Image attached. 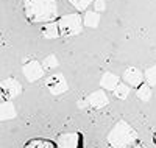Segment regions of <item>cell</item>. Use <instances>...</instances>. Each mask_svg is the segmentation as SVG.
Wrapping results in <instances>:
<instances>
[{
  "label": "cell",
  "instance_id": "5",
  "mask_svg": "<svg viewBox=\"0 0 156 148\" xmlns=\"http://www.w3.org/2000/svg\"><path fill=\"white\" fill-rule=\"evenodd\" d=\"M45 86L51 95H61L69 90V83L62 73H51L45 79Z\"/></svg>",
  "mask_w": 156,
  "mask_h": 148
},
{
  "label": "cell",
  "instance_id": "18",
  "mask_svg": "<svg viewBox=\"0 0 156 148\" xmlns=\"http://www.w3.org/2000/svg\"><path fill=\"white\" fill-rule=\"evenodd\" d=\"M25 148H53V143L48 140H42V139H34L25 145Z\"/></svg>",
  "mask_w": 156,
  "mask_h": 148
},
{
  "label": "cell",
  "instance_id": "21",
  "mask_svg": "<svg viewBox=\"0 0 156 148\" xmlns=\"http://www.w3.org/2000/svg\"><path fill=\"white\" fill-rule=\"evenodd\" d=\"M76 106H78V107H81V109H83V107H86V106H87V100H80V101L76 103Z\"/></svg>",
  "mask_w": 156,
  "mask_h": 148
},
{
  "label": "cell",
  "instance_id": "8",
  "mask_svg": "<svg viewBox=\"0 0 156 148\" xmlns=\"http://www.w3.org/2000/svg\"><path fill=\"white\" fill-rule=\"evenodd\" d=\"M86 100H87V104H89L90 107H94V109H101V107H105V106L109 103V98H108L106 92L103 90V89L94 90Z\"/></svg>",
  "mask_w": 156,
  "mask_h": 148
},
{
  "label": "cell",
  "instance_id": "17",
  "mask_svg": "<svg viewBox=\"0 0 156 148\" xmlns=\"http://www.w3.org/2000/svg\"><path fill=\"white\" fill-rule=\"evenodd\" d=\"M58 58L55 56V55H48V56H45L44 58V61H42V69L44 70H53V69H56L58 67Z\"/></svg>",
  "mask_w": 156,
  "mask_h": 148
},
{
  "label": "cell",
  "instance_id": "7",
  "mask_svg": "<svg viewBox=\"0 0 156 148\" xmlns=\"http://www.w3.org/2000/svg\"><path fill=\"white\" fill-rule=\"evenodd\" d=\"M123 81L129 87H137L144 83V72L137 67H128L123 72Z\"/></svg>",
  "mask_w": 156,
  "mask_h": 148
},
{
  "label": "cell",
  "instance_id": "15",
  "mask_svg": "<svg viewBox=\"0 0 156 148\" xmlns=\"http://www.w3.org/2000/svg\"><path fill=\"white\" fill-rule=\"evenodd\" d=\"M112 92H114V97H115V98L126 100L128 95H129V92H131V87L126 86L125 83H119V84H117V87H115Z\"/></svg>",
  "mask_w": 156,
  "mask_h": 148
},
{
  "label": "cell",
  "instance_id": "6",
  "mask_svg": "<svg viewBox=\"0 0 156 148\" xmlns=\"http://www.w3.org/2000/svg\"><path fill=\"white\" fill-rule=\"evenodd\" d=\"M22 72H23V76L27 78V81L34 83V81H37V79H41L44 76L45 70L42 69V65L39 61H30L27 64H23Z\"/></svg>",
  "mask_w": 156,
  "mask_h": 148
},
{
  "label": "cell",
  "instance_id": "22",
  "mask_svg": "<svg viewBox=\"0 0 156 148\" xmlns=\"http://www.w3.org/2000/svg\"><path fill=\"white\" fill-rule=\"evenodd\" d=\"M129 148H145V146H142V145H133V146H129Z\"/></svg>",
  "mask_w": 156,
  "mask_h": 148
},
{
  "label": "cell",
  "instance_id": "12",
  "mask_svg": "<svg viewBox=\"0 0 156 148\" xmlns=\"http://www.w3.org/2000/svg\"><path fill=\"white\" fill-rule=\"evenodd\" d=\"M41 34H42L45 39H56V37H59L58 23H56V22H47V23L42 26Z\"/></svg>",
  "mask_w": 156,
  "mask_h": 148
},
{
  "label": "cell",
  "instance_id": "4",
  "mask_svg": "<svg viewBox=\"0 0 156 148\" xmlns=\"http://www.w3.org/2000/svg\"><path fill=\"white\" fill-rule=\"evenodd\" d=\"M22 93V84L14 78H6L0 81V98H5V101H11L12 98L19 97Z\"/></svg>",
  "mask_w": 156,
  "mask_h": 148
},
{
  "label": "cell",
  "instance_id": "13",
  "mask_svg": "<svg viewBox=\"0 0 156 148\" xmlns=\"http://www.w3.org/2000/svg\"><path fill=\"white\" fill-rule=\"evenodd\" d=\"M100 23V14L95 11H86V14L83 17V25L87 28H97Z\"/></svg>",
  "mask_w": 156,
  "mask_h": 148
},
{
  "label": "cell",
  "instance_id": "3",
  "mask_svg": "<svg viewBox=\"0 0 156 148\" xmlns=\"http://www.w3.org/2000/svg\"><path fill=\"white\" fill-rule=\"evenodd\" d=\"M56 23H58V28H59V36L70 37V36H78V34L83 31L81 16L76 14V12L62 16Z\"/></svg>",
  "mask_w": 156,
  "mask_h": 148
},
{
  "label": "cell",
  "instance_id": "9",
  "mask_svg": "<svg viewBox=\"0 0 156 148\" xmlns=\"http://www.w3.org/2000/svg\"><path fill=\"white\" fill-rule=\"evenodd\" d=\"M78 146H80V134L78 132L61 134L56 139V148H78Z\"/></svg>",
  "mask_w": 156,
  "mask_h": 148
},
{
  "label": "cell",
  "instance_id": "19",
  "mask_svg": "<svg viewBox=\"0 0 156 148\" xmlns=\"http://www.w3.org/2000/svg\"><path fill=\"white\" fill-rule=\"evenodd\" d=\"M94 0H69V3L76 9V11H86L87 6L92 3Z\"/></svg>",
  "mask_w": 156,
  "mask_h": 148
},
{
  "label": "cell",
  "instance_id": "23",
  "mask_svg": "<svg viewBox=\"0 0 156 148\" xmlns=\"http://www.w3.org/2000/svg\"><path fill=\"white\" fill-rule=\"evenodd\" d=\"M154 142H156V136H154Z\"/></svg>",
  "mask_w": 156,
  "mask_h": 148
},
{
  "label": "cell",
  "instance_id": "11",
  "mask_svg": "<svg viewBox=\"0 0 156 148\" xmlns=\"http://www.w3.org/2000/svg\"><path fill=\"white\" fill-rule=\"evenodd\" d=\"M16 115H17V111L12 101L0 103V120H11V118H16Z\"/></svg>",
  "mask_w": 156,
  "mask_h": 148
},
{
  "label": "cell",
  "instance_id": "2",
  "mask_svg": "<svg viewBox=\"0 0 156 148\" xmlns=\"http://www.w3.org/2000/svg\"><path fill=\"white\" fill-rule=\"evenodd\" d=\"M106 140L111 148H129L137 140V131L125 120H119L108 132Z\"/></svg>",
  "mask_w": 156,
  "mask_h": 148
},
{
  "label": "cell",
  "instance_id": "20",
  "mask_svg": "<svg viewBox=\"0 0 156 148\" xmlns=\"http://www.w3.org/2000/svg\"><path fill=\"white\" fill-rule=\"evenodd\" d=\"M94 11L95 12H103V11H106V2L105 0H94Z\"/></svg>",
  "mask_w": 156,
  "mask_h": 148
},
{
  "label": "cell",
  "instance_id": "16",
  "mask_svg": "<svg viewBox=\"0 0 156 148\" xmlns=\"http://www.w3.org/2000/svg\"><path fill=\"white\" fill-rule=\"evenodd\" d=\"M144 79H145V84H148L150 87L156 86V64L150 65L148 69L144 72Z\"/></svg>",
  "mask_w": 156,
  "mask_h": 148
},
{
  "label": "cell",
  "instance_id": "14",
  "mask_svg": "<svg viewBox=\"0 0 156 148\" xmlns=\"http://www.w3.org/2000/svg\"><path fill=\"white\" fill-rule=\"evenodd\" d=\"M136 95H137V98H139L140 101L147 103V101H150V98H151V95H153V90H151V87H150L148 84L142 83L140 86H137Z\"/></svg>",
  "mask_w": 156,
  "mask_h": 148
},
{
  "label": "cell",
  "instance_id": "10",
  "mask_svg": "<svg viewBox=\"0 0 156 148\" xmlns=\"http://www.w3.org/2000/svg\"><path fill=\"white\" fill-rule=\"evenodd\" d=\"M119 83H120L119 76H117L115 73H112V72H105L100 78V86H101L103 90H111L112 92Z\"/></svg>",
  "mask_w": 156,
  "mask_h": 148
},
{
  "label": "cell",
  "instance_id": "1",
  "mask_svg": "<svg viewBox=\"0 0 156 148\" xmlns=\"http://www.w3.org/2000/svg\"><path fill=\"white\" fill-rule=\"evenodd\" d=\"M23 9L28 22H53L58 16V0H23Z\"/></svg>",
  "mask_w": 156,
  "mask_h": 148
}]
</instances>
